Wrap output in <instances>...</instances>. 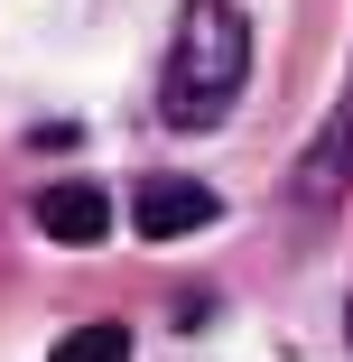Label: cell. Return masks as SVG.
Here are the masks:
<instances>
[{
    "mask_svg": "<svg viewBox=\"0 0 353 362\" xmlns=\"http://www.w3.org/2000/svg\"><path fill=\"white\" fill-rule=\"evenodd\" d=\"M242 75H251L242 10H233V0H186V10H177V47H168V75H158V112L177 130H214L233 112Z\"/></svg>",
    "mask_w": 353,
    "mask_h": 362,
    "instance_id": "1",
    "label": "cell"
},
{
    "mask_svg": "<svg viewBox=\"0 0 353 362\" xmlns=\"http://www.w3.org/2000/svg\"><path fill=\"white\" fill-rule=\"evenodd\" d=\"M344 186H353V65H344V93H335L325 130L307 139V158H298L289 195H298L307 214H335V204H344Z\"/></svg>",
    "mask_w": 353,
    "mask_h": 362,
    "instance_id": "2",
    "label": "cell"
},
{
    "mask_svg": "<svg viewBox=\"0 0 353 362\" xmlns=\"http://www.w3.org/2000/svg\"><path fill=\"white\" fill-rule=\"evenodd\" d=\"M224 214V195L214 186H195V177H149L130 195V223H139V242H186V233H204Z\"/></svg>",
    "mask_w": 353,
    "mask_h": 362,
    "instance_id": "3",
    "label": "cell"
},
{
    "mask_svg": "<svg viewBox=\"0 0 353 362\" xmlns=\"http://www.w3.org/2000/svg\"><path fill=\"white\" fill-rule=\"evenodd\" d=\"M37 233H47V242H75V251H93V242L112 233V195H103L93 177H65V186H47V195H37Z\"/></svg>",
    "mask_w": 353,
    "mask_h": 362,
    "instance_id": "4",
    "label": "cell"
},
{
    "mask_svg": "<svg viewBox=\"0 0 353 362\" xmlns=\"http://www.w3.org/2000/svg\"><path fill=\"white\" fill-rule=\"evenodd\" d=\"M47 362H130V325H75Z\"/></svg>",
    "mask_w": 353,
    "mask_h": 362,
    "instance_id": "5",
    "label": "cell"
}]
</instances>
